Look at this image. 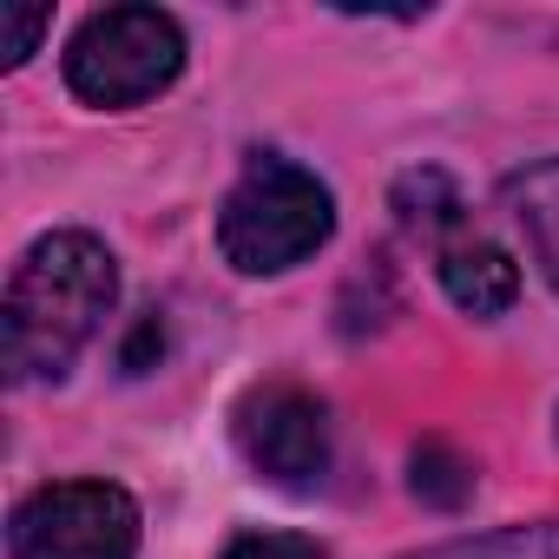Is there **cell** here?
<instances>
[{
	"label": "cell",
	"instance_id": "cell-11",
	"mask_svg": "<svg viewBox=\"0 0 559 559\" xmlns=\"http://www.w3.org/2000/svg\"><path fill=\"white\" fill-rule=\"evenodd\" d=\"M217 559H323L310 533H237Z\"/></svg>",
	"mask_w": 559,
	"mask_h": 559
},
{
	"label": "cell",
	"instance_id": "cell-6",
	"mask_svg": "<svg viewBox=\"0 0 559 559\" xmlns=\"http://www.w3.org/2000/svg\"><path fill=\"white\" fill-rule=\"evenodd\" d=\"M441 290L454 297V310H467V317H500V310H513V297H520V263L500 250V243H448L441 250Z\"/></svg>",
	"mask_w": 559,
	"mask_h": 559
},
{
	"label": "cell",
	"instance_id": "cell-4",
	"mask_svg": "<svg viewBox=\"0 0 559 559\" xmlns=\"http://www.w3.org/2000/svg\"><path fill=\"white\" fill-rule=\"evenodd\" d=\"M14 559H139V500L112 480L34 487L8 520Z\"/></svg>",
	"mask_w": 559,
	"mask_h": 559
},
{
	"label": "cell",
	"instance_id": "cell-2",
	"mask_svg": "<svg viewBox=\"0 0 559 559\" xmlns=\"http://www.w3.org/2000/svg\"><path fill=\"white\" fill-rule=\"evenodd\" d=\"M330 237H336V198H330V185L317 171H304L297 158H276V152H257L243 165V178L230 185L224 211H217V250L243 276L297 270Z\"/></svg>",
	"mask_w": 559,
	"mask_h": 559
},
{
	"label": "cell",
	"instance_id": "cell-8",
	"mask_svg": "<svg viewBox=\"0 0 559 559\" xmlns=\"http://www.w3.org/2000/svg\"><path fill=\"white\" fill-rule=\"evenodd\" d=\"M395 217H402L408 230L441 237V230H454V224L467 217V204H461V191H454L448 171L421 165V171H402V178H395Z\"/></svg>",
	"mask_w": 559,
	"mask_h": 559
},
{
	"label": "cell",
	"instance_id": "cell-10",
	"mask_svg": "<svg viewBox=\"0 0 559 559\" xmlns=\"http://www.w3.org/2000/svg\"><path fill=\"white\" fill-rule=\"evenodd\" d=\"M415 559H559V520L500 526V533H480V539H448V546L415 552Z\"/></svg>",
	"mask_w": 559,
	"mask_h": 559
},
{
	"label": "cell",
	"instance_id": "cell-5",
	"mask_svg": "<svg viewBox=\"0 0 559 559\" xmlns=\"http://www.w3.org/2000/svg\"><path fill=\"white\" fill-rule=\"evenodd\" d=\"M237 448L270 487H317L330 474V408L304 382H263L237 402Z\"/></svg>",
	"mask_w": 559,
	"mask_h": 559
},
{
	"label": "cell",
	"instance_id": "cell-12",
	"mask_svg": "<svg viewBox=\"0 0 559 559\" xmlns=\"http://www.w3.org/2000/svg\"><path fill=\"white\" fill-rule=\"evenodd\" d=\"M53 27V14L47 8H0V60L8 67H21L34 47H40V34Z\"/></svg>",
	"mask_w": 559,
	"mask_h": 559
},
{
	"label": "cell",
	"instance_id": "cell-9",
	"mask_svg": "<svg viewBox=\"0 0 559 559\" xmlns=\"http://www.w3.org/2000/svg\"><path fill=\"white\" fill-rule=\"evenodd\" d=\"M408 487H415V500H428V507L454 513V507H467V500H474V461H467V454H454L448 441H421V448L408 454Z\"/></svg>",
	"mask_w": 559,
	"mask_h": 559
},
{
	"label": "cell",
	"instance_id": "cell-7",
	"mask_svg": "<svg viewBox=\"0 0 559 559\" xmlns=\"http://www.w3.org/2000/svg\"><path fill=\"white\" fill-rule=\"evenodd\" d=\"M500 198H507L513 224L526 230V243H533V257L546 270V284L559 290V158H533V165L507 171Z\"/></svg>",
	"mask_w": 559,
	"mask_h": 559
},
{
	"label": "cell",
	"instance_id": "cell-3",
	"mask_svg": "<svg viewBox=\"0 0 559 559\" xmlns=\"http://www.w3.org/2000/svg\"><path fill=\"white\" fill-rule=\"evenodd\" d=\"M185 73V34L158 8H99L67 40V86L86 106H145Z\"/></svg>",
	"mask_w": 559,
	"mask_h": 559
},
{
	"label": "cell",
	"instance_id": "cell-1",
	"mask_svg": "<svg viewBox=\"0 0 559 559\" xmlns=\"http://www.w3.org/2000/svg\"><path fill=\"white\" fill-rule=\"evenodd\" d=\"M119 304V263L86 230H47L27 243L8 284V376L47 382L99 336L106 310Z\"/></svg>",
	"mask_w": 559,
	"mask_h": 559
}]
</instances>
